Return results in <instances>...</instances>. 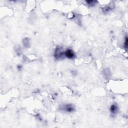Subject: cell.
Instances as JSON below:
<instances>
[{
  "instance_id": "cell-1",
  "label": "cell",
  "mask_w": 128,
  "mask_h": 128,
  "mask_svg": "<svg viewBox=\"0 0 128 128\" xmlns=\"http://www.w3.org/2000/svg\"><path fill=\"white\" fill-rule=\"evenodd\" d=\"M54 57L56 60H62L64 58V51L62 50V48L60 46L57 47L54 52Z\"/></svg>"
},
{
  "instance_id": "cell-2",
  "label": "cell",
  "mask_w": 128,
  "mask_h": 128,
  "mask_svg": "<svg viewBox=\"0 0 128 128\" xmlns=\"http://www.w3.org/2000/svg\"><path fill=\"white\" fill-rule=\"evenodd\" d=\"M60 109L62 110L68 112H73L74 110V107L72 104H65L60 106Z\"/></svg>"
},
{
  "instance_id": "cell-3",
  "label": "cell",
  "mask_w": 128,
  "mask_h": 128,
  "mask_svg": "<svg viewBox=\"0 0 128 128\" xmlns=\"http://www.w3.org/2000/svg\"><path fill=\"white\" fill-rule=\"evenodd\" d=\"M64 56L69 59H74L76 56L74 52L72 50L68 48L64 51Z\"/></svg>"
},
{
  "instance_id": "cell-4",
  "label": "cell",
  "mask_w": 128,
  "mask_h": 128,
  "mask_svg": "<svg viewBox=\"0 0 128 128\" xmlns=\"http://www.w3.org/2000/svg\"><path fill=\"white\" fill-rule=\"evenodd\" d=\"M118 110V108L116 104H112L110 108V112L112 114H116Z\"/></svg>"
},
{
  "instance_id": "cell-5",
  "label": "cell",
  "mask_w": 128,
  "mask_h": 128,
  "mask_svg": "<svg viewBox=\"0 0 128 128\" xmlns=\"http://www.w3.org/2000/svg\"><path fill=\"white\" fill-rule=\"evenodd\" d=\"M86 2V4L90 6H95L96 4V2L94 1V0H87Z\"/></svg>"
},
{
  "instance_id": "cell-6",
  "label": "cell",
  "mask_w": 128,
  "mask_h": 128,
  "mask_svg": "<svg viewBox=\"0 0 128 128\" xmlns=\"http://www.w3.org/2000/svg\"><path fill=\"white\" fill-rule=\"evenodd\" d=\"M124 46L126 49L128 48V38L126 36V40H125V42L124 43Z\"/></svg>"
}]
</instances>
